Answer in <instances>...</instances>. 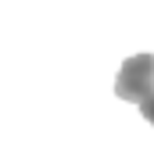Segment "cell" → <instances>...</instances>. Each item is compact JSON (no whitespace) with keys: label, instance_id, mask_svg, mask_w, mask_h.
I'll list each match as a JSON object with an SVG mask.
<instances>
[{"label":"cell","instance_id":"cell-1","mask_svg":"<svg viewBox=\"0 0 154 154\" xmlns=\"http://www.w3.org/2000/svg\"><path fill=\"white\" fill-rule=\"evenodd\" d=\"M151 93H154V54H133L118 68L115 97L129 104H143Z\"/></svg>","mask_w":154,"mask_h":154},{"label":"cell","instance_id":"cell-2","mask_svg":"<svg viewBox=\"0 0 154 154\" xmlns=\"http://www.w3.org/2000/svg\"><path fill=\"white\" fill-rule=\"evenodd\" d=\"M140 111H143V118H147V122L154 125V93L147 97V100H143V104H140Z\"/></svg>","mask_w":154,"mask_h":154}]
</instances>
